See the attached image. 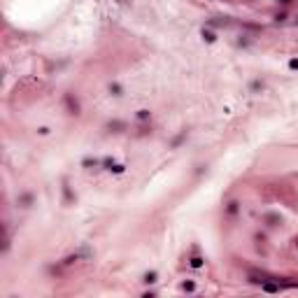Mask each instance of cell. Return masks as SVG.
Listing matches in <instances>:
<instances>
[{
    "mask_svg": "<svg viewBox=\"0 0 298 298\" xmlns=\"http://www.w3.org/2000/svg\"><path fill=\"white\" fill-rule=\"evenodd\" d=\"M261 289L268 291V293H275V291H280V284H272V282H261Z\"/></svg>",
    "mask_w": 298,
    "mask_h": 298,
    "instance_id": "cell-1",
    "label": "cell"
},
{
    "mask_svg": "<svg viewBox=\"0 0 298 298\" xmlns=\"http://www.w3.org/2000/svg\"><path fill=\"white\" fill-rule=\"evenodd\" d=\"M144 282H147V284H154V282H156V272H147V275H144Z\"/></svg>",
    "mask_w": 298,
    "mask_h": 298,
    "instance_id": "cell-2",
    "label": "cell"
},
{
    "mask_svg": "<svg viewBox=\"0 0 298 298\" xmlns=\"http://www.w3.org/2000/svg\"><path fill=\"white\" fill-rule=\"evenodd\" d=\"M191 265H193V268H200V265H203V259H200V256H193V259H191Z\"/></svg>",
    "mask_w": 298,
    "mask_h": 298,
    "instance_id": "cell-3",
    "label": "cell"
},
{
    "mask_svg": "<svg viewBox=\"0 0 298 298\" xmlns=\"http://www.w3.org/2000/svg\"><path fill=\"white\" fill-rule=\"evenodd\" d=\"M203 37H205L207 42H214V33H210V30H203Z\"/></svg>",
    "mask_w": 298,
    "mask_h": 298,
    "instance_id": "cell-4",
    "label": "cell"
},
{
    "mask_svg": "<svg viewBox=\"0 0 298 298\" xmlns=\"http://www.w3.org/2000/svg\"><path fill=\"white\" fill-rule=\"evenodd\" d=\"M110 91H112L114 96H119V93H121V86H119V84H110Z\"/></svg>",
    "mask_w": 298,
    "mask_h": 298,
    "instance_id": "cell-5",
    "label": "cell"
},
{
    "mask_svg": "<svg viewBox=\"0 0 298 298\" xmlns=\"http://www.w3.org/2000/svg\"><path fill=\"white\" fill-rule=\"evenodd\" d=\"M182 289H184V291H193V289H196V284H193V282H184Z\"/></svg>",
    "mask_w": 298,
    "mask_h": 298,
    "instance_id": "cell-6",
    "label": "cell"
},
{
    "mask_svg": "<svg viewBox=\"0 0 298 298\" xmlns=\"http://www.w3.org/2000/svg\"><path fill=\"white\" fill-rule=\"evenodd\" d=\"M289 68H291V70H298V58H291V61H289Z\"/></svg>",
    "mask_w": 298,
    "mask_h": 298,
    "instance_id": "cell-7",
    "label": "cell"
},
{
    "mask_svg": "<svg viewBox=\"0 0 298 298\" xmlns=\"http://www.w3.org/2000/svg\"><path fill=\"white\" fill-rule=\"evenodd\" d=\"M37 133H40V135H47V133H49V128H47V126H42V128H37Z\"/></svg>",
    "mask_w": 298,
    "mask_h": 298,
    "instance_id": "cell-8",
    "label": "cell"
},
{
    "mask_svg": "<svg viewBox=\"0 0 298 298\" xmlns=\"http://www.w3.org/2000/svg\"><path fill=\"white\" fill-rule=\"evenodd\" d=\"M138 116H140V119H147L149 112H147V110H140V114H138Z\"/></svg>",
    "mask_w": 298,
    "mask_h": 298,
    "instance_id": "cell-9",
    "label": "cell"
},
{
    "mask_svg": "<svg viewBox=\"0 0 298 298\" xmlns=\"http://www.w3.org/2000/svg\"><path fill=\"white\" fill-rule=\"evenodd\" d=\"M280 2H289V0H280Z\"/></svg>",
    "mask_w": 298,
    "mask_h": 298,
    "instance_id": "cell-10",
    "label": "cell"
}]
</instances>
